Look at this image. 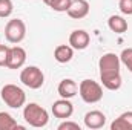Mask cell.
<instances>
[{
	"mask_svg": "<svg viewBox=\"0 0 132 130\" xmlns=\"http://www.w3.org/2000/svg\"><path fill=\"white\" fill-rule=\"evenodd\" d=\"M23 118L31 127H35V129H42L49 123V113L46 112V109H43L37 103H29L25 106Z\"/></svg>",
	"mask_w": 132,
	"mask_h": 130,
	"instance_id": "6da1fadb",
	"label": "cell"
},
{
	"mask_svg": "<svg viewBox=\"0 0 132 130\" xmlns=\"http://www.w3.org/2000/svg\"><path fill=\"white\" fill-rule=\"evenodd\" d=\"M2 101L11 109H20L26 103V94L22 87L15 84H5L0 90Z\"/></svg>",
	"mask_w": 132,
	"mask_h": 130,
	"instance_id": "7a4b0ae2",
	"label": "cell"
},
{
	"mask_svg": "<svg viewBox=\"0 0 132 130\" xmlns=\"http://www.w3.org/2000/svg\"><path fill=\"white\" fill-rule=\"evenodd\" d=\"M78 94L81 99L88 104H95L103 98V87L94 80H83L78 84Z\"/></svg>",
	"mask_w": 132,
	"mask_h": 130,
	"instance_id": "3957f363",
	"label": "cell"
},
{
	"mask_svg": "<svg viewBox=\"0 0 132 130\" xmlns=\"http://www.w3.org/2000/svg\"><path fill=\"white\" fill-rule=\"evenodd\" d=\"M20 81L29 89H40L45 84V73L37 66H26L20 72Z\"/></svg>",
	"mask_w": 132,
	"mask_h": 130,
	"instance_id": "277c9868",
	"label": "cell"
},
{
	"mask_svg": "<svg viewBox=\"0 0 132 130\" xmlns=\"http://www.w3.org/2000/svg\"><path fill=\"white\" fill-rule=\"evenodd\" d=\"M120 55L114 54V52H108L103 54L98 60V69H100V78L101 77H111V75H117L120 73Z\"/></svg>",
	"mask_w": 132,
	"mask_h": 130,
	"instance_id": "5b68a950",
	"label": "cell"
},
{
	"mask_svg": "<svg viewBox=\"0 0 132 130\" xmlns=\"http://www.w3.org/2000/svg\"><path fill=\"white\" fill-rule=\"evenodd\" d=\"M26 37V25L23 20L20 18H12L6 23L5 26V38L9 41V43H14V44H19L25 40Z\"/></svg>",
	"mask_w": 132,
	"mask_h": 130,
	"instance_id": "8992f818",
	"label": "cell"
},
{
	"mask_svg": "<svg viewBox=\"0 0 132 130\" xmlns=\"http://www.w3.org/2000/svg\"><path fill=\"white\" fill-rule=\"evenodd\" d=\"M51 110H52V113H54L55 118L68 119V118H71L72 113H74V104H72L68 98H60V99H57V101L52 104Z\"/></svg>",
	"mask_w": 132,
	"mask_h": 130,
	"instance_id": "52a82bcc",
	"label": "cell"
},
{
	"mask_svg": "<svg viewBox=\"0 0 132 130\" xmlns=\"http://www.w3.org/2000/svg\"><path fill=\"white\" fill-rule=\"evenodd\" d=\"M26 63V51L22 46H12L9 48V57H8V69H20Z\"/></svg>",
	"mask_w": 132,
	"mask_h": 130,
	"instance_id": "ba28073f",
	"label": "cell"
},
{
	"mask_svg": "<svg viewBox=\"0 0 132 130\" xmlns=\"http://www.w3.org/2000/svg\"><path fill=\"white\" fill-rule=\"evenodd\" d=\"M89 9H91V6H89L88 0H72L66 14L74 20H81L89 14Z\"/></svg>",
	"mask_w": 132,
	"mask_h": 130,
	"instance_id": "9c48e42d",
	"label": "cell"
},
{
	"mask_svg": "<svg viewBox=\"0 0 132 130\" xmlns=\"http://www.w3.org/2000/svg\"><path fill=\"white\" fill-rule=\"evenodd\" d=\"M91 43V35L86 32L85 29H75L69 35V44L77 49V51H83L89 46Z\"/></svg>",
	"mask_w": 132,
	"mask_h": 130,
	"instance_id": "30bf717a",
	"label": "cell"
},
{
	"mask_svg": "<svg viewBox=\"0 0 132 130\" xmlns=\"http://www.w3.org/2000/svg\"><path fill=\"white\" fill-rule=\"evenodd\" d=\"M106 124V115L100 110H91L85 115V126L91 130L101 129Z\"/></svg>",
	"mask_w": 132,
	"mask_h": 130,
	"instance_id": "8fae6325",
	"label": "cell"
},
{
	"mask_svg": "<svg viewBox=\"0 0 132 130\" xmlns=\"http://www.w3.org/2000/svg\"><path fill=\"white\" fill-rule=\"evenodd\" d=\"M57 92H59V95L62 98L71 99V98H74L78 94V84L74 80H71V78H65V80L60 81V84L57 87Z\"/></svg>",
	"mask_w": 132,
	"mask_h": 130,
	"instance_id": "7c38bea8",
	"label": "cell"
},
{
	"mask_svg": "<svg viewBox=\"0 0 132 130\" xmlns=\"http://www.w3.org/2000/svg\"><path fill=\"white\" fill-rule=\"evenodd\" d=\"M74 57V48L71 44H59L54 49V58L59 63H69Z\"/></svg>",
	"mask_w": 132,
	"mask_h": 130,
	"instance_id": "4fadbf2b",
	"label": "cell"
},
{
	"mask_svg": "<svg viewBox=\"0 0 132 130\" xmlns=\"http://www.w3.org/2000/svg\"><path fill=\"white\" fill-rule=\"evenodd\" d=\"M111 130H132V110L123 112L117 119H114Z\"/></svg>",
	"mask_w": 132,
	"mask_h": 130,
	"instance_id": "5bb4252c",
	"label": "cell"
},
{
	"mask_svg": "<svg viewBox=\"0 0 132 130\" xmlns=\"http://www.w3.org/2000/svg\"><path fill=\"white\" fill-rule=\"evenodd\" d=\"M108 26L115 34H123L128 31V22L121 15H111L108 20Z\"/></svg>",
	"mask_w": 132,
	"mask_h": 130,
	"instance_id": "9a60e30c",
	"label": "cell"
},
{
	"mask_svg": "<svg viewBox=\"0 0 132 130\" xmlns=\"http://www.w3.org/2000/svg\"><path fill=\"white\" fill-rule=\"evenodd\" d=\"M14 129L23 130V127L19 126V123L8 112H0V130H14Z\"/></svg>",
	"mask_w": 132,
	"mask_h": 130,
	"instance_id": "2e32d148",
	"label": "cell"
},
{
	"mask_svg": "<svg viewBox=\"0 0 132 130\" xmlns=\"http://www.w3.org/2000/svg\"><path fill=\"white\" fill-rule=\"evenodd\" d=\"M101 84L103 87H106L108 90H118L121 87V73H117V75H111V77H101Z\"/></svg>",
	"mask_w": 132,
	"mask_h": 130,
	"instance_id": "e0dca14e",
	"label": "cell"
},
{
	"mask_svg": "<svg viewBox=\"0 0 132 130\" xmlns=\"http://www.w3.org/2000/svg\"><path fill=\"white\" fill-rule=\"evenodd\" d=\"M14 11L12 0H0V18H8Z\"/></svg>",
	"mask_w": 132,
	"mask_h": 130,
	"instance_id": "ac0fdd59",
	"label": "cell"
},
{
	"mask_svg": "<svg viewBox=\"0 0 132 130\" xmlns=\"http://www.w3.org/2000/svg\"><path fill=\"white\" fill-rule=\"evenodd\" d=\"M71 2L72 0H52L49 8L52 11H55V12H66L69 9V6H71Z\"/></svg>",
	"mask_w": 132,
	"mask_h": 130,
	"instance_id": "d6986e66",
	"label": "cell"
},
{
	"mask_svg": "<svg viewBox=\"0 0 132 130\" xmlns=\"http://www.w3.org/2000/svg\"><path fill=\"white\" fill-rule=\"evenodd\" d=\"M120 61L126 66V69L132 72V48H126L120 54Z\"/></svg>",
	"mask_w": 132,
	"mask_h": 130,
	"instance_id": "ffe728a7",
	"label": "cell"
},
{
	"mask_svg": "<svg viewBox=\"0 0 132 130\" xmlns=\"http://www.w3.org/2000/svg\"><path fill=\"white\" fill-rule=\"evenodd\" d=\"M118 8L125 15H132V0H120Z\"/></svg>",
	"mask_w": 132,
	"mask_h": 130,
	"instance_id": "44dd1931",
	"label": "cell"
},
{
	"mask_svg": "<svg viewBox=\"0 0 132 130\" xmlns=\"http://www.w3.org/2000/svg\"><path fill=\"white\" fill-rule=\"evenodd\" d=\"M8 57H9V46L0 44V66H5V67H6Z\"/></svg>",
	"mask_w": 132,
	"mask_h": 130,
	"instance_id": "7402d4cb",
	"label": "cell"
},
{
	"mask_svg": "<svg viewBox=\"0 0 132 130\" xmlns=\"http://www.w3.org/2000/svg\"><path fill=\"white\" fill-rule=\"evenodd\" d=\"M59 130H80V126L77 124V123H74V121H63L62 124H59Z\"/></svg>",
	"mask_w": 132,
	"mask_h": 130,
	"instance_id": "603a6c76",
	"label": "cell"
},
{
	"mask_svg": "<svg viewBox=\"0 0 132 130\" xmlns=\"http://www.w3.org/2000/svg\"><path fill=\"white\" fill-rule=\"evenodd\" d=\"M51 2H52V0H43V3H45L46 6H49V5H51Z\"/></svg>",
	"mask_w": 132,
	"mask_h": 130,
	"instance_id": "cb8c5ba5",
	"label": "cell"
}]
</instances>
